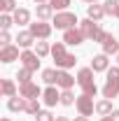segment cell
Returning a JSON list of instances; mask_svg holds the SVG:
<instances>
[{
	"label": "cell",
	"instance_id": "cell-1",
	"mask_svg": "<svg viewBox=\"0 0 119 121\" xmlns=\"http://www.w3.org/2000/svg\"><path fill=\"white\" fill-rule=\"evenodd\" d=\"M51 58H54V65L59 70H70L77 63V56L65 51V42H54L51 44Z\"/></svg>",
	"mask_w": 119,
	"mask_h": 121
},
{
	"label": "cell",
	"instance_id": "cell-2",
	"mask_svg": "<svg viewBox=\"0 0 119 121\" xmlns=\"http://www.w3.org/2000/svg\"><path fill=\"white\" fill-rule=\"evenodd\" d=\"M51 26L54 28H61V30H68V28H77L79 26V19L73 14V12H56L54 19H51Z\"/></svg>",
	"mask_w": 119,
	"mask_h": 121
},
{
	"label": "cell",
	"instance_id": "cell-3",
	"mask_svg": "<svg viewBox=\"0 0 119 121\" xmlns=\"http://www.w3.org/2000/svg\"><path fill=\"white\" fill-rule=\"evenodd\" d=\"M77 28L82 30V35H84L87 40H96V35L103 30L101 26H98V21H93V19H89V16H87V19H82Z\"/></svg>",
	"mask_w": 119,
	"mask_h": 121
},
{
	"label": "cell",
	"instance_id": "cell-4",
	"mask_svg": "<svg viewBox=\"0 0 119 121\" xmlns=\"http://www.w3.org/2000/svg\"><path fill=\"white\" fill-rule=\"evenodd\" d=\"M75 107H77V112H79L82 117H91V114L96 112V103H93V98H91V95H87V93H82V95L77 98Z\"/></svg>",
	"mask_w": 119,
	"mask_h": 121
},
{
	"label": "cell",
	"instance_id": "cell-5",
	"mask_svg": "<svg viewBox=\"0 0 119 121\" xmlns=\"http://www.w3.org/2000/svg\"><path fill=\"white\" fill-rule=\"evenodd\" d=\"M28 30L35 35V40H47V37L51 35L54 26L47 23V21H35V23H30V26H28Z\"/></svg>",
	"mask_w": 119,
	"mask_h": 121
},
{
	"label": "cell",
	"instance_id": "cell-6",
	"mask_svg": "<svg viewBox=\"0 0 119 121\" xmlns=\"http://www.w3.org/2000/svg\"><path fill=\"white\" fill-rule=\"evenodd\" d=\"M21 68H28V70H40V56L35 54V51H30V49H23L21 51Z\"/></svg>",
	"mask_w": 119,
	"mask_h": 121
},
{
	"label": "cell",
	"instance_id": "cell-7",
	"mask_svg": "<svg viewBox=\"0 0 119 121\" xmlns=\"http://www.w3.org/2000/svg\"><path fill=\"white\" fill-rule=\"evenodd\" d=\"M19 95L26 98V100H30V98H40V95H42V89H40L35 82H26V84H19Z\"/></svg>",
	"mask_w": 119,
	"mask_h": 121
},
{
	"label": "cell",
	"instance_id": "cell-8",
	"mask_svg": "<svg viewBox=\"0 0 119 121\" xmlns=\"http://www.w3.org/2000/svg\"><path fill=\"white\" fill-rule=\"evenodd\" d=\"M84 40H87V37L82 35V30H79V28H68V30H63V42H65V44H70V47H79Z\"/></svg>",
	"mask_w": 119,
	"mask_h": 121
},
{
	"label": "cell",
	"instance_id": "cell-9",
	"mask_svg": "<svg viewBox=\"0 0 119 121\" xmlns=\"http://www.w3.org/2000/svg\"><path fill=\"white\" fill-rule=\"evenodd\" d=\"M21 58L19 54V44H9V47H0V63H14Z\"/></svg>",
	"mask_w": 119,
	"mask_h": 121
},
{
	"label": "cell",
	"instance_id": "cell-10",
	"mask_svg": "<svg viewBox=\"0 0 119 121\" xmlns=\"http://www.w3.org/2000/svg\"><path fill=\"white\" fill-rule=\"evenodd\" d=\"M91 70L93 72H107L110 70V56L107 54H96L93 58H91Z\"/></svg>",
	"mask_w": 119,
	"mask_h": 121
},
{
	"label": "cell",
	"instance_id": "cell-11",
	"mask_svg": "<svg viewBox=\"0 0 119 121\" xmlns=\"http://www.w3.org/2000/svg\"><path fill=\"white\" fill-rule=\"evenodd\" d=\"M42 103L47 107H56V103H61V91L56 86H47L42 91Z\"/></svg>",
	"mask_w": 119,
	"mask_h": 121
},
{
	"label": "cell",
	"instance_id": "cell-12",
	"mask_svg": "<svg viewBox=\"0 0 119 121\" xmlns=\"http://www.w3.org/2000/svg\"><path fill=\"white\" fill-rule=\"evenodd\" d=\"M101 93H103V98H110V100L117 98L119 95V79H110V77H107V79H105V86L101 89Z\"/></svg>",
	"mask_w": 119,
	"mask_h": 121
},
{
	"label": "cell",
	"instance_id": "cell-13",
	"mask_svg": "<svg viewBox=\"0 0 119 121\" xmlns=\"http://www.w3.org/2000/svg\"><path fill=\"white\" fill-rule=\"evenodd\" d=\"M75 82H77V79H75V77L70 75L68 70H59V77H56V86H61V89L65 91V89H73V86H75Z\"/></svg>",
	"mask_w": 119,
	"mask_h": 121
},
{
	"label": "cell",
	"instance_id": "cell-14",
	"mask_svg": "<svg viewBox=\"0 0 119 121\" xmlns=\"http://www.w3.org/2000/svg\"><path fill=\"white\" fill-rule=\"evenodd\" d=\"M16 42L21 49H30V47H35V35L30 33V30H21L19 35H16Z\"/></svg>",
	"mask_w": 119,
	"mask_h": 121
},
{
	"label": "cell",
	"instance_id": "cell-15",
	"mask_svg": "<svg viewBox=\"0 0 119 121\" xmlns=\"http://www.w3.org/2000/svg\"><path fill=\"white\" fill-rule=\"evenodd\" d=\"M35 14H37V21H49V19H54V7L45 2V5H37L35 7Z\"/></svg>",
	"mask_w": 119,
	"mask_h": 121
},
{
	"label": "cell",
	"instance_id": "cell-16",
	"mask_svg": "<svg viewBox=\"0 0 119 121\" xmlns=\"http://www.w3.org/2000/svg\"><path fill=\"white\" fill-rule=\"evenodd\" d=\"M103 54H107V56H112V54H119V40L110 33L107 35V40L103 42Z\"/></svg>",
	"mask_w": 119,
	"mask_h": 121
},
{
	"label": "cell",
	"instance_id": "cell-17",
	"mask_svg": "<svg viewBox=\"0 0 119 121\" xmlns=\"http://www.w3.org/2000/svg\"><path fill=\"white\" fill-rule=\"evenodd\" d=\"M0 93L5 95V98H14L19 95V89H16V84L12 79H2V84H0Z\"/></svg>",
	"mask_w": 119,
	"mask_h": 121
},
{
	"label": "cell",
	"instance_id": "cell-18",
	"mask_svg": "<svg viewBox=\"0 0 119 121\" xmlns=\"http://www.w3.org/2000/svg\"><path fill=\"white\" fill-rule=\"evenodd\" d=\"M114 109H112V100L110 98H103V100H98L96 103V114L98 117H110Z\"/></svg>",
	"mask_w": 119,
	"mask_h": 121
},
{
	"label": "cell",
	"instance_id": "cell-19",
	"mask_svg": "<svg viewBox=\"0 0 119 121\" xmlns=\"http://www.w3.org/2000/svg\"><path fill=\"white\" fill-rule=\"evenodd\" d=\"M87 16L89 19H93V21H101L105 14V9H103V5H98V2H93V5H87Z\"/></svg>",
	"mask_w": 119,
	"mask_h": 121
},
{
	"label": "cell",
	"instance_id": "cell-20",
	"mask_svg": "<svg viewBox=\"0 0 119 121\" xmlns=\"http://www.w3.org/2000/svg\"><path fill=\"white\" fill-rule=\"evenodd\" d=\"M12 16H14V23H16V26H30V12H28V9L19 7Z\"/></svg>",
	"mask_w": 119,
	"mask_h": 121
},
{
	"label": "cell",
	"instance_id": "cell-21",
	"mask_svg": "<svg viewBox=\"0 0 119 121\" xmlns=\"http://www.w3.org/2000/svg\"><path fill=\"white\" fill-rule=\"evenodd\" d=\"M56 77H59V68H47L42 70V82L47 86H56Z\"/></svg>",
	"mask_w": 119,
	"mask_h": 121
},
{
	"label": "cell",
	"instance_id": "cell-22",
	"mask_svg": "<svg viewBox=\"0 0 119 121\" xmlns=\"http://www.w3.org/2000/svg\"><path fill=\"white\" fill-rule=\"evenodd\" d=\"M23 112H26V114H30V117H37V114L42 112V107H40V100H37V98H30V100H26V105H23Z\"/></svg>",
	"mask_w": 119,
	"mask_h": 121
},
{
	"label": "cell",
	"instance_id": "cell-23",
	"mask_svg": "<svg viewBox=\"0 0 119 121\" xmlns=\"http://www.w3.org/2000/svg\"><path fill=\"white\" fill-rule=\"evenodd\" d=\"M23 105H26V98H21V95L7 98V109L9 112H23Z\"/></svg>",
	"mask_w": 119,
	"mask_h": 121
},
{
	"label": "cell",
	"instance_id": "cell-24",
	"mask_svg": "<svg viewBox=\"0 0 119 121\" xmlns=\"http://www.w3.org/2000/svg\"><path fill=\"white\" fill-rule=\"evenodd\" d=\"M89 82H93V70H91V65L89 68H82V70L77 72V84H79V86H84V84H89Z\"/></svg>",
	"mask_w": 119,
	"mask_h": 121
},
{
	"label": "cell",
	"instance_id": "cell-25",
	"mask_svg": "<svg viewBox=\"0 0 119 121\" xmlns=\"http://www.w3.org/2000/svg\"><path fill=\"white\" fill-rule=\"evenodd\" d=\"M33 51H35L40 58H45V56H49V54H51V44H49V42H45V40H37Z\"/></svg>",
	"mask_w": 119,
	"mask_h": 121
},
{
	"label": "cell",
	"instance_id": "cell-26",
	"mask_svg": "<svg viewBox=\"0 0 119 121\" xmlns=\"http://www.w3.org/2000/svg\"><path fill=\"white\" fill-rule=\"evenodd\" d=\"M75 103H77V98H75V93L70 89L61 91V105H63V107H73Z\"/></svg>",
	"mask_w": 119,
	"mask_h": 121
},
{
	"label": "cell",
	"instance_id": "cell-27",
	"mask_svg": "<svg viewBox=\"0 0 119 121\" xmlns=\"http://www.w3.org/2000/svg\"><path fill=\"white\" fill-rule=\"evenodd\" d=\"M0 9H2V14H14L16 9V0H0Z\"/></svg>",
	"mask_w": 119,
	"mask_h": 121
},
{
	"label": "cell",
	"instance_id": "cell-28",
	"mask_svg": "<svg viewBox=\"0 0 119 121\" xmlns=\"http://www.w3.org/2000/svg\"><path fill=\"white\" fill-rule=\"evenodd\" d=\"M70 2H73V0H49V5L54 7V12H65V9L70 7Z\"/></svg>",
	"mask_w": 119,
	"mask_h": 121
},
{
	"label": "cell",
	"instance_id": "cell-29",
	"mask_svg": "<svg viewBox=\"0 0 119 121\" xmlns=\"http://www.w3.org/2000/svg\"><path fill=\"white\" fill-rule=\"evenodd\" d=\"M16 79H19V84L33 82V70H28V68H21V70H19V75H16Z\"/></svg>",
	"mask_w": 119,
	"mask_h": 121
},
{
	"label": "cell",
	"instance_id": "cell-30",
	"mask_svg": "<svg viewBox=\"0 0 119 121\" xmlns=\"http://www.w3.org/2000/svg\"><path fill=\"white\" fill-rule=\"evenodd\" d=\"M12 26H14V16L12 14H2L0 16V28L2 30H9Z\"/></svg>",
	"mask_w": 119,
	"mask_h": 121
},
{
	"label": "cell",
	"instance_id": "cell-31",
	"mask_svg": "<svg viewBox=\"0 0 119 121\" xmlns=\"http://www.w3.org/2000/svg\"><path fill=\"white\" fill-rule=\"evenodd\" d=\"M117 5H119V0H105V2H103L105 14H107V16H114V9H117Z\"/></svg>",
	"mask_w": 119,
	"mask_h": 121
},
{
	"label": "cell",
	"instance_id": "cell-32",
	"mask_svg": "<svg viewBox=\"0 0 119 121\" xmlns=\"http://www.w3.org/2000/svg\"><path fill=\"white\" fill-rule=\"evenodd\" d=\"M82 93H87L91 98H96V93H98V86H96V82H89V84H84V86H79Z\"/></svg>",
	"mask_w": 119,
	"mask_h": 121
},
{
	"label": "cell",
	"instance_id": "cell-33",
	"mask_svg": "<svg viewBox=\"0 0 119 121\" xmlns=\"http://www.w3.org/2000/svg\"><path fill=\"white\" fill-rule=\"evenodd\" d=\"M12 44V35L9 30H0V47H9Z\"/></svg>",
	"mask_w": 119,
	"mask_h": 121
},
{
	"label": "cell",
	"instance_id": "cell-34",
	"mask_svg": "<svg viewBox=\"0 0 119 121\" xmlns=\"http://www.w3.org/2000/svg\"><path fill=\"white\" fill-rule=\"evenodd\" d=\"M35 121H56V119H54V114H51L49 109H42V112L35 117Z\"/></svg>",
	"mask_w": 119,
	"mask_h": 121
},
{
	"label": "cell",
	"instance_id": "cell-35",
	"mask_svg": "<svg viewBox=\"0 0 119 121\" xmlns=\"http://www.w3.org/2000/svg\"><path fill=\"white\" fill-rule=\"evenodd\" d=\"M107 77H110V79H119V65H112V68L107 70Z\"/></svg>",
	"mask_w": 119,
	"mask_h": 121
},
{
	"label": "cell",
	"instance_id": "cell-36",
	"mask_svg": "<svg viewBox=\"0 0 119 121\" xmlns=\"http://www.w3.org/2000/svg\"><path fill=\"white\" fill-rule=\"evenodd\" d=\"M110 117H112V121H119V109H114V112H112Z\"/></svg>",
	"mask_w": 119,
	"mask_h": 121
},
{
	"label": "cell",
	"instance_id": "cell-37",
	"mask_svg": "<svg viewBox=\"0 0 119 121\" xmlns=\"http://www.w3.org/2000/svg\"><path fill=\"white\" fill-rule=\"evenodd\" d=\"M73 121H89V117H82V114H79V117H75Z\"/></svg>",
	"mask_w": 119,
	"mask_h": 121
},
{
	"label": "cell",
	"instance_id": "cell-38",
	"mask_svg": "<svg viewBox=\"0 0 119 121\" xmlns=\"http://www.w3.org/2000/svg\"><path fill=\"white\" fill-rule=\"evenodd\" d=\"M35 5H45V2H49V0H33Z\"/></svg>",
	"mask_w": 119,
	"mask_h": 121
},
{
	"label": "cell",
	"instance_id": "cell-39",
	"mask_svg": "<svg viewBox=\"0 0 119 121\" xmlns=\"http://www.w3.org/2000/svg\"><path fill=\"white\" fill-rule=\"evenodd\" d=\"M56 121H70L68 117H56Z\"/></svg>",
	"mask_w": 119,
	"mask_h": 121
},
{
	"label": "cell",
	"instance_id": "cell-40",
	"mask_svg": "<svg viewBox=\"0 0 119 121\" xmlns=\"http://www.w3.org/2000/svg\"><path fill=\"white\" fill-rule=\"evenodd\" d=\"M101 121H112V117H101Z\"/></svg>",
	"mask_w": 119,
	"mask_h": 121
},
{
	"label": "cell",
	"instance_id": "cell-41",
	"mask_svg": "<svg viewBox=\"0 0 119 121\" xmlns=\"http://www.w3.org/2000/svg\"><path fill=\"white\" fill-rule=\"evenodd\" d=\"M82 2H89V5H93V2H98V0H82Z\"/></svg>",
	"mask_w": 119,
	"mask_h": 121
},
{
	"label": "cell",
	"instance_id": "cell-42",
	"mask_svg": "<svg viewBox=\"0 0 119 121\" xmlns=\"http://www.w3.org/2000/svg\"><path fill=\"white\" fill-rule=\"evenodd\" d=\"M114 16H117V19H119V5H117V9H114Z\"/></svg>",
	"mask_w": 119,
	"mask_h": 121
},
{
	"label": "cell",
	"instance_id": "cell-43",
	"mask_svg": "<svg viewBox=\"0 0 119 121\" xmlns=\"http://www.w3.org/2000/svg\"><path fill=\"white\" fill-rule=\"evenodd\" d=\"M0 121H12V119H7V117H2V119H0Z\"/></svg>",
	"mask_w": 119,
	"mask_h": 121
},
{
	"label": "cell",
	"instance_id": "cell-44",
	"mask_svg": "<svg viewBox=\"0 0 119 121\" xmlns=\"http://www.w3.org/2000/svg\"><path fill=\"white\" fill-rule=\"evenodd\" d=\"M117 65H119V54H117Z\"/></svg>",
	"mask_w": 119,
	"mask_h": 121
}]
</instances>
